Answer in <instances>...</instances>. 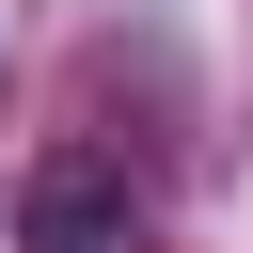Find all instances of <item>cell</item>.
Segmentation results:
<instances>
[{
	"mask_svg": "<svg viewBox=\"0 0 253 253\" xmlns=\"http://www.w3.org/2000/svg\"><path fill=\"white\" fill-rule=\"evenodd\" d=\"M142 237V190H126V158H95V142H47L32 174H16V253H126Z\"/></svg>",
	"mask_w": 253,
	"mask_h": 253,
	"instance_id": "cell-1",
	"label": "cell"
}]
</instances>
